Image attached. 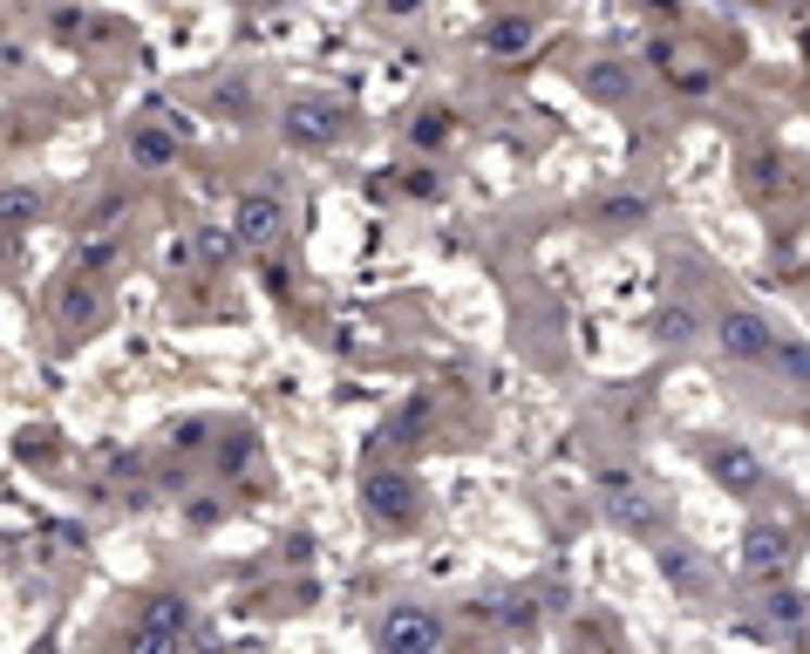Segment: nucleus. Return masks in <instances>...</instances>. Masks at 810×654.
I'll use <instances>...</instances> for the list:
<instances>
[{
	"label": "nucleus",
	"instance_id": "1",
	"mask_svg": "<svg viewBox=\"0 0 810 654\" xmlns=\"http://www.w3.org/2000/svg\"><path fill=\"white\" fill-rule=\"evenodd\" d=\"M701 464L716 470V485H722L729 498H756V491L770 485L763 457H756L749 443H736V437H716V443H701Z\"/></svg>",
	"mask_w": 810,
	"mask_h": 654
},
{
	"label": "nucleus",
	"instance_id": "2",
	"mask_svg": "<svg viewBox=\"0 0 810 654\" xmlns=\"http://www.w3.org/2000/svg\"><path fill=\"white\" fill-rule=\"evenodd\" d=\"M599 491H606V518L634 525V532H647V525H661V505H654V491L641 485L627 464H606L599 470Z\"/></svg>",
	"mask_w": 810,
	"mask_h": 654
},
{
	"label": "nucleus",
	"instance_id": "3",
	"mask_svg": "<svg viewBox=\"0 0 810 654\" xmlns=\"http://www.w3.org/2000/svg\"><path fill=\"white\" fill-rule=\"evenodd\" d=\"M443 647V627L436 614H422V607H395L382 620V654H436Z\"/></svg>",
	"mask_w": 810,
	"mask_h": 654
},
{
	"label": "nucleus",
	"instance_id": "4",
	"mask_svg": "<svg viewBox=\"0 0 810 654\" xmlns=\"http://www.w3.org/2000/svg\"><path fill=\"white\" fill-rule=\"evenodd\" d=\"M743 566L756 573V580H763V573H783V566H790V532H783V525H749Z\"/></svg>",
	"mask_w": 810,
	"mask_h": 654
},
{
	"label": "nucleus",
	"instance_id": "5",
	"mask_svg": "<svg viewBox=\"0 0 810 654\" xmlns=\"http://www.w3.org/2000/svg\"><path fill=\"white\" fill-rule=\"evenodd\" d=\"M722 341H729V355H743V362H770V348H776V335L756 314H729L722 320Z\"/></svg>",
	"mask_w": 810,
	"mask_h": 654
},
{
	"label": "nucleus",
	"instance_id": "6",
	"mask_svg": "<svg viewBox=\"0 0 810 654\" xmlns=\"http://www.w3.org/2000/svg\"><path fill=\"white\" fill-rule=\"evenodd\" d=\"M770 362L790 375L797 389H810V348H803V341H776V348H770Z\"/></svg>",
	"mask_w": 810,
	"mask_h": 654
},
{
	"label": "nucleus",
	"instance_id": "7",
	"mask_svg": "<svg viewBox=\"0 0 810 654\" xmlns=\"http://www.w3.org/2000/svg\"><path fill=\"white\" fill-rule=\"evenodd\" d=\"M368 505L375 512H409V477H375V491H368Z\"/></svg>",
	"mask_w": 810,
	"mask_h": 654
},
{
	"label": "nucleus",
	"instance_id": "8",
	"mask_svg": "<svg viewBox=\"0 0 810 654\" xmlns=\"http://www.w3.org/2000/svg\"><path fill=\"white\" fill-rule=\"evenodd\" d=\"M130 654H177V634H170V627H137V641H130Z\"/></svg>",
	"mask_w": 810,
	"mask_h": 654
},
{
	"label": "nucleus",
	"instance_id": "9",
	"mask_svg": "<svg viewBox=\"0 0 810 654\" xmlns=\"http://www.w3.org/2000/svg\"><path fill=\"white\" fill-rule=\"evenodd\" d=\"M654 335H661V341H674V348H681V341H695V314H681V307H668L661 320H654Z\"/></svg>",
	"mask_w": 810,
	"mask_h": 654
},
{
	"label": "nucleus",
	"instance_id": "10",
	"mask_svg": "<svg viewBox=\"0 0 810 654\" xmlns=\"http://www.w3.org/2000/svg\"><path fill=\"white\" fill-rule=\"evenodd\" d=\"M770 614H776L783 627H797V620H803L810 607H803V593H770Z\"/></svg>",
	"mask_w": 810,
	"mask_h": 654
},
{
	"label": "nucleus",
	"instance_id": "11",
	"mask_svg": "<svg viewBox=\"0 0 810 654\" xmlns=\"http://www.w3.org/2000/svg\"><path fill=\"white\" fill-rule=\"evenodd\" d=\"M150 627H170L177 634V627H185V600H157V607H150Z\"/></svg>",
	"mask_w": 810,
	"mask_h": 654
}]
</instances>
